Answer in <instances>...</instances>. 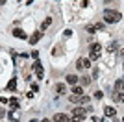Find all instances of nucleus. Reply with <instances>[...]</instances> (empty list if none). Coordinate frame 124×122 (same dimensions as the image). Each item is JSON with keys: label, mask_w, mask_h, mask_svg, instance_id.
<instances>
[{"label": "nucleus", "mask_w": 124, "mask_h": 122, "mask_svg": "<svg viewBox=\"0 0 124 122\" xmlns=\"http://www.w3.org/2000/svg\"><path fill=\"white\" fill-rule=\"evenodd\" d=\"M120 19H122V15H120V11H117V9H106L104 11V20L109 22V24H115V22H119Z\"/></svg>", "instance_id": "obj_1"}, {"label": "nucleus", "mask_w": 124, "mask_h": 122, "mask_svg": "<svg viewBox=\"0 0 124 122\" xmlns=\"http://www.w3.org/2000/svg\"><path fill=\"white\" fill-rule=\"evenodd\" d=\"M85 113H87V109H83V107H74L72 115H70V122H82L83 118H85Z\"/></svg>", "instance_id": "obj_2"}, {"label": "nucleus", "mask_w": 124, "mask_h": 122, "mask_svg": "<svg viewBox=\"0 0 124 122\" xmlns=\"http://www.w3.org/2000/svg\"><path fill=\"white\" fill-rule=\"evenodd\" d=\"M100 54H102V45H98V43L91 45V48H89V59H91V61H96L100 57Z\"/></svg>", "instance_id": "obj_3"}, {"label": "nucleus", "mask_w": 124, "mask_h": 122, "mask_svg": "<svg viewBox=\"0 0 124 122\" xmlns=\"http://www.w3.org/2000/svg\"><path fill=\"white\" fill-rule=\"evenodd\" d=\"M76 67L82 70V69H91V59L89 57H82V59L76 61Z\"/></svg>", "instance_id": "obj_4"}, {"label": "nucleus", "mask_w": 124, "mask_h": 122, "mask_svg": "<svg viewBox=\"0 0 124 122\" xmlns=\"http://www.w3.org/2000/svg\"><path fill=\"white\" fill-rule=\"evenodd\" d=\"M33 72H35V76L39 78V80H43V78H45V72H43V67H41V63H39V61H35V63H33Z\"/></svg>", "instance_id": "obj_5"}, {"label": "nucleus", "mask_w": 124, "mask_h": 122, "mask_svg": "<svg viewBox=\"0 0 124 122\" xmlns=\"http://www.w3.org/2000/svg\"><path fill=\"white\" fill-rule=\"evenodd\" d=\"M69 120H70V117L65 115V113H57V115H54V118H52V122H69Z\"/></svg>", "instance_id": "obj_6"}, {"label": "nucleus", "mask_w": 124, "mask_h": 122, "mask_svg": "<svg viewBox=\"0 0 124 122\" xmlns=\"http://www.w3.org/2000/svg\"><path fill=\"white\" fill-rule=\"evenodd\" d=\"M13 35H15L17 39H26V37H28V35H26V31H22L21 28H15V30H13Z\"/></svg>", "instance_id": "obj_7"}, {"label": "nucleus", "mask_w": 124, "mask_h": 122, "mask_svg": "<svg viewBox=\"0 0 124 122\" xmlns=\"http://www.w3.org/2000/svg\"><path fill=\"white\" fill-rule=\"evenodd\" d=\"M113 100H115V102H120V104H124V92L113 91Z\"/></svg>", "instance_id": "obj_8"}, {"label": "nucleus", "mask_w": 124, "mask_h": 122, "mask_svg": "<svg viewBox=\"0 0 124 122\" xmlns=\"http://www.w3.org/2000/svg\"><path fill=\"white\" fill-rule=\"evenodd\" d=\"M41 37H43V31H35V33L30 37V45H35V43L41 39Z\"/></svg>", "instance_id": "obj_9"}, {"label": "nucleus", "mask_w": 124, "mask_h": 122, "mask_svg": "<svg viewBox=\"0 0 124 122\" xmlns=\"http://www.w3.org/2000/svg\"><path fill=\"white\" fill-rule=\"evenodd\" d=\"M104 113H106V117H115V115H117L115 107H109V106H106V107H104Z\"/></svg>", "instance_id": "obj_10"}, {"label": "nucleus", "mask_w": 124, "mask_h": 122, "mask_svg": "<svg viewBox=\"0 0 124 122\" xmlns=\"http://www.w3.org/2000/svg\"><path fill=\"white\" fill-rule=\"evenodd\" d=\"M56 92L57 94H65V92H67V87L63 85V83H57L56 85Z\"/></svg>", "instance_id": "obj_11"}, {"label": "nucleus", "mask_w": 124, "mask_h": 122, "mask_svg": "<svg viewBox=\"0 0 124 122\" xmlns=\"http://www.w3.org/2000/svg\"><path fill=\"white\" fill-rule=\"evenodd\" d=\"M50 24H52V19H50V17H46V19L43 20V24H41V31H45Z\"/></svg>", "instance_id": "obj_12"}, {"label": "nucleus", "mask_w": 124, "mask_h": 122, "mask_svg": "<svg viewBox=\"0 0 124 122\" xmlns=\"http://www.w3.org/2000/svg\"><path fill=\"white\" fill-rule=\"evenodd\" d=\"M67 81L70 83V85H76V83H78V76H76V74H69V76H67Z\"/></svg>", "instance_id": "obj_13"}, {"label": "nucleus", "mask_w": 124, "mask_h": 122, "mask_svg": "<svg viewBox=\"0 0 124 122\" xmlns=\"http://www.w3.org/2000/svg\"><path fill=\"white\" fill-rule=\"evenodd\" d=\"M115 91H119V92H124V80H119L117 83H115Z\"/></svg>", "instance_id": "obj_14"}, {"label": "nucleus", "mask_w": 124, "mask_h": 122, "mask_svg": "<svg viewBox=\"0 0 124 122\" xmlns=\"http://www.w3.org/2000/svg\"><path fill=\"white\" fill-rule=\"evenodd\" d=\"M15 87H17V78H11L8 83V91H15Z\"/></svg>", "instance_id": "obj_15"}, {"label": "nucleus", "mask_w": 124, "mask_h": 122, "mask_svg": "<svg viewBox=\"0 0 124 122\" xmlns=\"http://www.w3.org/2000/svg\"><path fill=\"white\" fill-rule=\"evenodd\" d=\"M70 91H72V94H80V96H82V94H83V87H80V85H74L72 89H70Z\"/></svg>", "instance_id": "obj_16"}, {"label": "nucleus", "mask_w": 124, "mask_h": 122, "mask_svg": "<svg viewBox=\"0 0 124 122\" xmlns=\"http://www.w3.org/2000/svg\"><path fill=\"white\" fill-rule=\"evenodd\" d=\"M9 107H13V109H19V107H21V106H19V100H17V98H11V100H9Z\"/></svg>", "instance_id": "obj_17"}, {"label": "nucleus", "mask_w": 124, "mask_h": 122, "mask_svg": "<svg viewBox=\"0 0 124 122\" xmlns=\"http://www.w3.org/2000/svg\"><path fill=\"white\" fill-rule=\"evenodd\" d=\"M69 100L72 102V104H80V94H72V96L69 98Z\"/></svg>", "instance_id": "obj_18"}, {"label": "nucleus", "mask_w": 124, "mask_h": 122, "mask_svg": "<svg viewBox=\"0 0 124 122\" xmlns=\"http://www.w3.org/2000/svg\"><path fill=\"white\" fill-rule=\"evenodd\" d=\"M8 117H9L11 120H17V118H19V113H17V111H11L9 115H8Z\"/></svg>", "instance_id": "obj_19"}, {"label": "nucleus", "mask_w": 124, "mask_h": 122, "mask_svg": "<svg viewBox=\"0 0 124 122\" xmlns=\"http://www.w3.org/2000/svg\"><path fill=\"white\" fill-rule=\"evenodd\" d=\"M80 104H89V96L82 94V96H80Z\"/></svg>", "instance_id": "obj_20"}, {"label": "nucleus", "mask_w": 124, "mask_h": 122, "mask_svg": "<svg viewBox=\"0 0 124 122\" xmlns=\"http://www.w3.org/2000/svg\"><path fill=\"white\" fill-rule=\"evenodd\" d=\"M82 83H83V85H89V83H91V78H89V76H83L82 78Z\"/></svg>", "instance_id": "obj_21"}, {"label": "nucleus", "mask_w": 124, "mask_h": 122, "mask_svg": "<svg viewBox=\"0 0 124 122\" xmlns=\"http://www.w3.org/2000/svg\"><path fill=\"white\" fill-rule=\"evenodd\" d=\"M94 30H96V24H89L87 26V31H89V33H93Z\"/></svg>", "instance_id": "obj_22"}, {"label": "nucleus", "mask_w": 124, "mask_h": 122, "mask_svg": "<svg viewBox=\"0 0 124 122\" xmlns=\"http://www.w3.org/2000/svg\"><path fill=\"white\" fill-rule=\"evenodd\" d=\"M104 96V94H102V92H100V91H96V92H94V98H96V100H100V98H102Z\"/></svg>", "instance_id": "obj_23"}, {"label": "nucleus", "mask_w": 124, "mask_h": 122, "mask_svg": "<svg viewBox=\"0 0 124 122\" xmlns=\"http://www.w3.org/2000/svg\"><path fill=\"white\" fill-rule=\"evenodd\" d=\"M96 30H104V24H102V22H96Z\"/></svg>", "instance_id": "obj_24"}, {"label": "nucleus", "mask_w": 124, "mask_h": 122, "mask_svg": "<svg viewBox=\"0 0 124 122\" xmlns=\"http://www.w3.org/2000/svg\"><path fill=\"white\" fill-rule=\"evenodd\" d=\"M6 2H8V0H0V6H4V4H6Z\"/></svg>", "instance_id": "obj_25"}, {"label": "nucleus", "mask_w": 124, "mask_h": 122, "mask_svg": "<svg viewBox=\"0 0 124 122\" xmlns=\"http://www.w3.org/2000/svg\"><path fill=\"white\" fill-rule=\"evenodd\" d=\"M2 115H4V109H2V107H0V117H2Z\"/></svg>", "instance_id": "obj_26"}, {"label": "nucleus", "mask_w": 124, "mask_h": 122, "mask_svg": "<svg viewBox=\"0 0 124 122\" xmlns=\"http://www.w3.org/2000/svg\"><path fill=\"white\" fill-rule=\"evenodd\" d=\"M41 122H50V120H48V118H43V120Z\"/></svg>", "instance_id": "obj_27"}, {"label": "nucleus", "mask_w": 124, "mask_h": 122, "mask_svg": "<svg viewBox=\"0 0 124 122\" xmlns=\"http://www.w3.org/2000/svg\"><path fill=\"white\" fill-rule=\"evenodd\" d=\"M30 122H37V120H30Z\"/></svg>", "instance_id": "obj_28"}]
</instances>
